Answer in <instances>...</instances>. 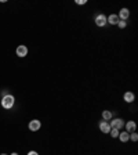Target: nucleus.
Instances as JSON below:
<instances>
[{"instance_id":"4","label":"nucleus","mask_w":138,"mask_h":155,"mask_svg":"<svg viewBox=\"0 0 138 155\" xmlns=\"http://www.w3.org/2000/svg\"><path fill=\"white\" fill-rule=\"evenodd\" d=\"M40 126H42V122H40V121H37V119H33V121H31V122H29V129H31L32 132L39 130V129H40Z\"/></svg>"},{"instance_id":"16","label":"nucleus","mask_w":138,"mask_h":155,"mask_svg":"<svg viewBox=\"0 0 138 155\" xmlns=\"http://www.w3.org/2000/svg\"><path fill=\"white\" fill-rule=\"evenodd\" d=\"M87 0H76V4H86Z\"/></svg>"},{"instance_id":"11","label":"nucleus","mask_w":138,"mask_h":155,"mask_svg":"<svg viewBox=\"0 0 138 155\" xmlns=\"http://www.w3.org/2000/svg\"><path fill=\"white\" fill-rule=\"evenodd\" d=\"M119 139L122 143H127L128 140H130V133L127 132H123V133H119Z\"/></svg>"},{"instance_id":"14","label":"nucleus","mask_w":138,"mask_h":155,"mask_svg":"<svg viewBox=\"0 0 138 155\" xmlns=\"http://www.w3.org/2000/svg\"><path fill=\"white\" fill-rule=\"evenodd\" d=\"M109 133H111L112 137H119V130H117V129H111Z\"/></svg>"},{"instance_id":"6","label":"nucleus","mask_w":138,"mask_h":155,"mask_svg":"<svg viewBox=\"0 0 138 155\" xmlns=\"http://www.w3.org/2000/svg\"><path fill=\"white\" fill-rule=\"evenodd\" d=\"M28 54V47L26 46H24V44H21V46H18V47H17V55H18V57H25V55H26Z\"/></svg>"},{"instance_id":"17","label":"nucleus","mask_w":138,"mask_h":155,"mask_svg":"<svg viewBox=\"0 0 138 155\" xmlns=\"http://www.w3.org/2000/svg\"><path fill=\"white\" fill-rule=\"evenodd\" d=\"M28 155H39L36 152V151H29V152H28Z\"/></svg>"},{"instance_id":"2","label":"nucleus","mask_w":138,"mask_h":155,"mask_svg":"<svg viewBox=\"0 0 138 155\" xmlns=\"http://www.w3.org/2000/svg\"><path fill=\"white\" fill-rule=\"evenodd\" d=\"M109 125H111L112 129H117V130H120V129L124 126V122H123V119L117 118V119H113V121H112Z\"/></svg>"},{"instance_id":"8","label":"nucleus","mask_w":138,"mask_h":155,"mask_svg":"<svg viewBox=\"0 0 138 155\" xmlns=\"http://www.w3.org/2000/svg\"><path fill=\"white\" fill-rule=\"evenodd\" d=\"M124 126H126V129H127V133H134V132H135V129H137V125H135V122H134V121L127 122Z\"/></svg>"},{"instance_id":"18","label":"nucleus","mask_w":138,"mask_h":155,"mask_svg":"<svg viewBox=\"0 0 138 155\" xmlns=\"http://www.w3.org/2000/svg\"><path fill=\"white\" fill-rule=\"evenodd\" d=\"M11 155H18V154H17V152H13V154H11Z\"/></svg>"},{"instance_id":"19","label":"nucleus","mask_w":138,"mask_h":155,"mask_svg":"<svg viewBox=\"0 0 138 155\" xmlns=\"http://www.w3.org/2000/svg\"><path fill=\"white\" fill-rule=\"evenodd\" d=\"M1 155H7V154H1Z\"/></svg>"},{"instance_id":"15","label":"nucleus","mask_w":138,"mask_h":155,"mask_svg":"<svg viewBox=\"0 0 138 155\" xmlns=\"http://www.w3.org/2000/svg\"><path fill=\"white\" fill-rule=\"evenodd\" d=\"M130 139L133 140V141H137V140H138V134L137 133H131V134H130Z\"/></svg>"},{"instance_id":"10","label":"nucleus","mask_w":138,"mask_h":155,"mask_svg":"<svg viewBox=\"0 0 138 155\" xmlns=\"http://www.w3.org/2000/svg\"><path fill=\"white\" fill-rule=\"evenodd\" d=\"M135 96H134V93L131 91H127V93H124V101L126 102H133Z\"/></svg>"},{"instance_id":"5","label":"nucleus","mask_w":138,"mask_h":155,"mask_svg":"<svg viewBox=\"0 0 138 155\" xmlns=\"http://www.w3.org/2000/svg\"><path fill=\"white\" fill-rule=\"evenodd\" d=\"M119 20H122V21H126V20H127L128 17H130V11H128V8H126V7H124V8H122V10L119 11Z\"/></svg>"},{"instance_id":"1","label":"nucleus","mask_w":138,"mask_h":155,"mask_svg":"<svg viewBox=\"0 0 138 155\" xmlns=\"http://www.w3.org/2000/svg\"><path fill=\"white\" fill-rule=\"evenodd\" d=\"M1 105H3V108H6V109H10V108L14 105V97L11 96V94H4L3 100H1Z\"/></svg>"},{"instance_id":"7","label":"nucleus","mask_w":138,"mask_h":155,"mask_svg":"<svg viewBox=\"0 0 138 155\" xmlns=\"http://www.w3.org/2000/svg\"><path fill=\"white\" fill-rule=\"evenodd\" d=\"M111 125H109V122H106V121H104V122L100 123V130H101L102 133H109L111 132Z\"/></svg>"},{"instance_id":"12","label":"nucleus","mask_w":138,"mask_h":155,"mask_svg":"<svg viewBox=\"0 0 138 155\" xmlns=\"http://www.w3.org/2000/svg\"><path fill=\"white\" fill-rule=\"evenodd\" d=\"M102 118H104V121H106V122H108V121H111V119H112V112L106 109V111L102 112Z\"/></svg>"},{"instance_id":"3","label":"nucleus","mask_w":138,"mask_h":155,"mask_svg":"<svg viewBox=\"0 0 138 155\" xmlns=\"http://www.w3.org/2000/svg\"><path fill=\"white\" fill-rule=\"evenodd\" d=\"M95 24H97V27H105L106 25V15H104V14L97 15L95 17Z\"/></svg>"},{"instance_id":"9","label":"nucleus","mask_w":138,"mask_h":155,"mask_svg":"<svg viewBox=\"0 0 138 155\" xmlns=\"http://www.w3.org/2000/svg\"><path fill=\"white\" fill-rule=\"evenodd\" d=\"M106 22H109L112 25H117V22H119V17L116 14H111V15L106 18Z\"/></svg>"},{"instance_id":"13","label":"nucleus","mask_w":138,"mask_h":155,"mask_svg":"<svg viewBox=\"0 0 138 155\" xmlns=\"http://www.w3.org/2000/svg\"><path fill=\"white\" fill-rule=\"evenodd\" d=\"M117 25H119V28H120V29H124V28L127 27V22H126V21H122V20H119Z\"/></svg>"}]
</instances>
